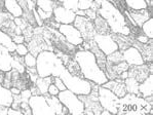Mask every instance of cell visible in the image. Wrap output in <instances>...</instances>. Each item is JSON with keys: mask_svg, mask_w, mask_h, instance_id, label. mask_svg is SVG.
Wrapping results in <instances>:
<instances>
[{"mask_svg": "<svg viewBox=\"0 0 153 115\" xmlns=\"http://www.w3.org/2000/svg\"><path fill=\"white\" fill-rule=\"evenodd\" d=\"M73 58L78 63L82 76L85 79L98 85H103L108 81L105 72L99 67L97 59L91 50L76 49Z\"/></svg>", "mask_w": 153, "mask_h": 115, "instance_id": "1", "label": "cell"}, {"mask_svg": "<svg viewBox=\"0 0 153 115\" xmlns=\"http://www.w3.org/2000/svg\"><path fill=\"white\" fill-rule=\"evenodd\" d=\"M97 13L105 19L108 23L112 33L121 34L124 36L131 35V29L126 24V16L117 7L107 0H102L100 8H98Z\"/></svg>", "mask_w": 153, "mask_h": 115, "instance_id": "2", "label": "cell"}, {"mask_svg": "<svg viewBox=\"0 0 153 115\" xmlns=\"http://www.w3.org/2000/svg\"><path fill=\"white\" fill-rule=\"evenodd\" d=\"M36 58V70L39 77L60 76L66 68L53 50H42Z\"/></svg>", "mask_w": 153, "mask_h": 115, "instance_id": "3", "label": "cell"}, {"mask_svg": "<svg viewBox=\"0 0 153 115\" xmlns=\"http://www.w3.org/2000/svg\"><path fill=\"white\" fill-rule=\"evenodd\" d=\"M59 77H61V79L64 81L66 88L74 93L75 95L85 96L91 93L93 82L85 79L84 77L72 75L66 68Z\"/></svg>", "mask_w": 153, "mask_h": 115, "instance_id": "4", "label": "cell"}, {"mask_svg": "<svg viewBox=\"0 0 153 115\" xmlns=\"http://www.w3.org/2000/svg\"><path fill=\"white\" fill-rule=\"evenodd\" d=\"M59 100L63 104V106L67 108L69 114L72 115H81L84 112V103L79 99L77 95L70 91L69 90H65L59 93Z\"/></svg>", "mask_w": 153, "mask_h": 115, "instance_id": "5", "label": "cell"}, {"mask_svg": "<svg viewBox=\"0 0 153 115\" xmlns=\"http://www.w3.org/2000/svg\"><path fill=\"white\" fill-rule=\"evenodd\" d=\"M98 99L103 109L110 111L111 114H117L119 98L114 93L103 85H100L98 88Z\"/></svg>", "mask_w": 153, "mask_h": 115, "instance_id": "6", "label": "cell"}, {"mask_svg": "<svg viewBox=\"0 0 153 115\" xmlns=\"http://www.w3.org/2000/svg\"><path fill=\"white\" fill-rule=\"evenodd\" d=\"M29 105L34 115H53L56 114L48 102L46 95H35L29 99Z\"/></svg>", "mask_w": 153, "mask_h": 115, "instance_id": "7", "label": "cell"}, {"mask_svg": "<svg viewBox=\"0 0 153 115\" xmlns=\"http://www.w3.org/2000/svg\"><path fill=\"white\" fill-rule=\"evenodd\" d=\"M73 25L81 33L82 38H83L84 41L93 40L94 36L97 33L95 29V25H94V21L89 20L86 16H76Z\"/></svg>", "mask_w": 153, "mask_h": 115, "instance_id": "8", "label": "cell"}, {"mask_svg": "<svg viewBox=\"0 0 153 115\" xmlns=\"http://www.w3.org/2000/svg\"><path fill=\"white\" fill-rule=\"evenodd\" d=\"M93 40L95 41V43L97 44L98 47L106 56L118 50V45H117L116 41L112 37L111 33L110 34H99V33H96Z\"/></svg>", "mask_w": 153, "mask_h": 115, "instance_id": "9", "label": "cell"}, {"mask_svg": "<svg viewBox=\"0 0 153 115\" xmlns=\"http://www.w3.org/2000/svg\"><path fill=\"white\" fill-rule=\"evenodd\" d=\"M58 30L64 36L66 41L76 47L81 45V43L83 42L81 33L73 24H61Z\"/></svg>", "mask_w": 153, "mask_h": 115, "instance_id": "10", "label": "cell"}, {"mask_svg": "<svg viewBox=\"0 0 153 115\" xmlns=\"http://www.w3.org/2000/svg\"><path fill=\"white\" fill-rule=\"evenodd\" d=\"M76 18L74 10L66 8L63 4L58 3L53 11V19L59 24H73Z\"/></svg>", "mask_w": 153, "mask_h": 115, "instance_id": "11", "label": "cell"}, {"mask_svg": "<svg viewBox=\"0 0 153 115\" xmlns=\"http://www.w3.org/2000/svg\"><path fill=\"white\" fill-rule=\"evenodd\" d=\"M128 72L129 77H134L140 83L147 78L148 75L152 74V62L144 63L140 66H129Z\"/></svg>", "mask_w": 153, "mask_h": 115, "instance_id": "12", "label": "cell"}, {"mask_svg": "<svg viewBox=\"0 0 153 115\" xmlns=\"http://www.w3.org/2000/svg\"><path fill=\"white\" fill-rule=\"evenodd\" d=\"M121 53L123 61H126L129 66H140L144 64L142 55L135 46H129L128 48L122 50Z\"/></svg>", "mask_w": 153, "mask_h": 115, "instance_id": "13", "label": "cell"}, {"mask_svg": "<svg viewBox=\"0 0 153 115\" xmlns=\"http://www.w3.org/2000/svg\"><path fill=\"white\" fill-rule=\"evenodd\" d=\"M103 86L108 88V90H110L112 93H114L118 98L124 97L128 93L126 84H124V80H122L120 78L109 79L106 83L103 84Z\"/></svg>", "mask_w": 153, "mask_h": 115, "instance_id": "14", "label": "cell"}, {"mask_svg": "<svg viewBox=\"0 0 153 115\" xmlns=\"http://www.w3.org/2000/svg\"><path fill=\"white\" fill-rule=\"evenodd\" d=\"M126 10H128L131 20L135 22L136 26L139 28H141V26L144 24L146 21L149 20L150 18H152V13L148 10V8L140 9V10H134V9L128 8Z\"/></svg>", "mask_w": 153, "mask_h": 115, "instance_id": "15", "label": "cell"}, {"mask_svg": "<svg viewBox=\"0 0 153 115\" xmlns=\"http://www.w3.org/2000/svg\"><path fill=\"white\" fill-rule=\"evenodd\" d=\"M153 40L152 39H150L149 42L146 44H143V43H140V42H138L137 40H135L134 39L133 41V46H135L136 48L138 49L139 51L141 53V55H142L143 57V60H144V63H150L152 62V42Z\"/></svg>", "mask_w": 153, "mask_h": 115, "instance_id": "16", "label": "cell"}, {"mask_svg": "<svg viewBox=\"0 0 153 115\" xmlns=\"http://www.w3.org/2000/svg\"><path fill=\"white\" fill-rule=\"evenodd\" d=\"M153 95V75L149 74L144 81L139 83L138 96L142 98H147Z\"/></svg>", "mask_w": 153, "mask_h": 115, "instance_id": "17", "label": "cell"}, {"mask_svg": "<svg viewBox=\"0 0 153 115\" xmlns=\"http://www.w3.org/2000/svg\"><path fill=\"white\" fill-rule=\"evenodd\" d=\"M4 8L13 18H21L24 13V10L16 0H4Z\"/></svg>", "mask_w": 153, "mask_h": 115, "instance_id": "18", "label": "cell"}, {"mask_svg": "<svg viewBox=\"0 0 153 115\" xmlns=\"http://www.w3.org/2000/svg\"><path fill=\"white\" fill-rule=\"evenodd\" d=\"M112 37L114 38V40L116 41L117 45H118L119 50H124V49L128 48L129 46L133 45V41H134V37L131 36H124L121 34H115V33H111Z\"/></svg>", "mask_w": 153, "mask_h": 115, "instance_id": "19", "label": "cell"}, {"mask_svg": "<svg viewBox=\"0 0 153 115\" xmlns=\"http://www.w3.org/2000/svg\"><path fill=\"white\" fill-rule=\"evenodd\" d=\"M13 102V95L9 88L0 83V105L3 107H10Z\"/></svg>", "mask_w": 153, "mask_h": 115, "instance_id": "20", "label": "cell"}, {"mask_svg": "<svg viewBox=\"0 0 153 115\" xmlns=\"http://www.w3.org/2000/svg\"><path fill=\"white\" fill-rule=\"evenodd\" d=\"M94 25H95L96 32L99 33V34H110V33H112L108 23L101 16L98 15L97 18L94 20Z\"/></svg>", "mask_w": 153, "mask_h": 115, "instance_id": "21", "label": "cell"}, {"mask_svg": "<svg viewBox=\"0 0 153 115\" xmlns=\"http://www.w3.org/2000/svg\"><path fill=\"white\" fill-rule=\"evenodd\" d=\"M53 76H46V77H38L35 85L37 86L40 95H48V86L51 83H53Z\"/></svg>", "mask_w": 153, "mask_h": 115, "instance_id": "22", "label": "cell"}, {"mask_svg": "<svg viewBox=\"0 0 153 115\" xmlns=\"http://www.w3.org/2000/svg\"><path fill=\"white\" fill-rule=\"evenodd\" d=\"M58 2L53 0H36V7L46 11V13H53L56 6Z\"/></svg>", "mask_w": 153, "mask_h": 115, "instance_id": "23", "label": "cell"}, {"mask_svg": "<svg viewBox=\"0 0 153 115\" xmlns=\"http://www.w3.org/2000/svg\"><path fill=\"white\" fill-rule=\"evenodd\" d=\"M124 84H126V91L128 93H134V95L139 93V82L134 77L128 76V78L124 79Z\"/></svg>", "mask_w": 153, "mask_h": 115, "instance_id": "24", "label": "cell"}, {"mask_svg": "<svg viewBox=\"0 0 153 115\" xmlns=\"http://www.w3.org/2000/svg\"><path fill=\"white\" fill-rule=\"evenodd\" d=\"M65 67H66V69H67L72 75H76V76L83 77V76H82V74H81V71H80V68H79L78 63L75 61V59L73 57L70 59L69 62L67 63V65H66Z\"/></svg>", "mask_w": 153, "mask_h": 115, "instance_id": "25", "label": "cell"}, {"mask_svg": "<svg viewBox=\"0 0 153 115\" xmlns=\"http://www.w3.org/2000/svg\"><path fill=\"white\" fill-rule=\"evenodd\" d=\"M128 8L134 9V10H140L148 7V4L145 0H126Z\"/></svg>", "mask_w": 153, "mask_h": 115, "instance_id": "26", "label": "cell"}, {"mask_svg": "<svg viewBox=\"0 0 153 115\" xmlns=\"http://www.w3.org/2000/svg\"><path fill=\"white\" fill-rule=\"evenodd\" d=\"M141 31L144 35L148 37L149 39L153 38V19L150 18L141 26Z\"/></svg>", "mask_w": 153, "mask_h": 115, "instance_id": "27", "label": "cell"}, {"mask_svg": "<svg viewBox=\"0 0 153 115\" xmlns=\"http://www.w3.org/2000/svg\"><path fill=\"white\" fill-rule=\"evenodd\" d=\"M120 61H123V58H122L121 50H119V49L107 56V63H109V64H116Z\"/></svg>", "mask_w": 153, "mask_h": 115, "instance_id": "28", "label": "cell"}, {"mask_svg": "<svg viewBox=\"0 0 153 115\" xmlns=\"http://www.w3.org/2000/svg\"><path fill=\"white\" fill-rule=\"evenodd\" d=\"M37 63V58L31 53H28L27 55L24 56V64L26 68H35Z\"/></svg>", "mask_w": 153, "mask_h": 115, "instance_id": "29", "label": "cell"}, {"mask_svg": "<svg viewBox=\"0 0 153 115\" xmlns=\"http://www.w3.org/2000/svg\"><path fill=\"white\" fill-rule=\"evenodd\" d=\"M78 1H79V0H63L62 4L65 6L66 8L76 11L77 9H78V8H77V5H78Z\"/></svg>", "mask_w": 153, "mask_h": 115, "instance_id": "30", "label": "cell"}, {"mask_svg": "<svg viewBox=\"0 0 153 115\" xmlns=\"http://www.w3.org/2000/svg\"><path fill=\"white\" fill-rule=\"evenodd\" d=\"M15 53L16 55L21 56V57H24V56L27 55L29 53V49H28V46L26 43H21V44H16V51Z\"/></svg>", "mask_w": 153, "mask_h": 115, "instance_id": "31", "label": "cell"}, {"mask_svg": "<svg viewBox=\"0 0 153 115\" xmlns=\"http://www.w3.org/2000/svg\"><path fill=\"white\" fill-rule=\"evenodd\" d=\"M93 2H94V0H79L77 8L81 9V10L89 9L91 7V5H93Z\"/></svg>", "mask_w": 153, "mask_h": 115, "instance_id": "32", "label": "cell"}, {"mask_svg": "<svg viewBox=\"0 0 153 115\" xmlns=\"http://www.w3.org/2000/svg\"><path fill=\"white\" fill-rule=\"evenodd\" d=\"M36 11L43 22H46V21L51 20V19L53 18V13H46V11L42 10V9L38 8V7H36Z\"/></svg>", "mask_w": 153, "mask_h": 115, "instance_id": "33", "label": "cell"}, {"mask_svg": "<svg viewBox=\"0 0 153 115\" xmlns=\"http://www.w3.org/2000/svg\"><path fill=\"white\" fill-rule=\"evenodd\" d=\"M53 82L55 83V85L58 88V90L60 91H65V90H67L66 88V85H65V83H64V81L61 79V77H59V76H56V77H53Z\"/></svg>", "mask_w": 153, "mask_h": 115, "instance_id": "34", "label": "cell"}, {"mask_svg": "<svg viewBox=\"0 0 153 115\" xmlns=\"http://www.w3.org/2000/svg\"><path fill=\"white\" fill-rule=\"evenodd\" d=\"M135 40H137L138 42H140V43L146 44V43H148V42H149L150 39L148 38V37L146 36V35H144L142 32H141V33H139L137 36L135 37Z\"/></svg>", "mask_w": 153, "mask_h": 115, "instance_id": "35", "label": "cell"}, {"mask_svg": "<svg viewBox=\"0 0 153 115\" xmlns=\"http://www.w3.org/2000/svg\"><path fill=\"white\" fill-rule=\"evenodd\" d=\"M59 93H60V91L58 90V88L55 85V83H51L48 86V95L49 96H58Z\"/></svg>", "mask_w": 153, "mask_h": 115, "instance_id": "36", "label": "cell"}, {"mask_svg": "<svg viewBox=\"0 0 153 115\" xmlns=\"http://www.w3.org/2000/svg\"><path fill=\"white\" fill-rule=\"evenodd\" d=\"M13 41L15 42L16 44H21V43H25V37L23 34H16L11 37Z\"/></svg>", "mask_w": 153, "mask_h": 115, "instance_id": "37", "label": "cell"}, {"mask_svg": "<svg viewBox=\"0 0 153 115\" xmlns=\"http://www.w3.org/2000/svg\"><path fill=\"white\" fill-rule=\"evenodd\" d=\"M97 16H98L97 11L94 10V9L89 8V9H86V10H85V16H86V18H88L89 20L94 21L96 18H97Z\"/></svg>", "mask_w": 153, "mask_h": 115, "instance_id": "38", "label": "cell"}, {"mask_svg": "<svg viewBox=\"0 0 153 115\" xmlns=\"http://www.w3.org/2000/svg\"><path fill=\"white\" fill-rule=\"evenodd\" d=\"M26 4H27L28 10L33 11L36 9V0H26Z\"/></svg>", "mask_w": 153, "mask_h": 115, "instance_id": "39", "label": "cell"}, {"mask_svg": "<svg viewBox=\"0 0 153 115\" xmlns=\"http://www.w3.org/2000/svg\"><path fill=\"white\" fill-rule=\"evenodd\" d=\"M9 90H10L11 93H13V96H15V95H20L21 91H22V90H20L19 88H16V86H11V88H9Z\"/></svg>", "mask_w": 153, "mask_h": 115, "instance_id": "40", "label": "cell"}, {"mask_svg": "<svg viewBox=\"0 0 153 115\" xmlns=\"http://www.w3.org/2000/svg\"><path fill=\"white\" fill-rule=\"evenodd\" d=\"M145 1L148 4V6H152V0H145Z\"/></svg>", "mask_w": 153, "mask_h": 115, "instance_id": "41", "label": "cell"}, {"mask_svg": "<svg viewBox=\"0 0 153 115\" xmlns=\"http://www.w3.org/2000/svg\"><path fill=\"white\" fill-rule=\"evenodd\" d=\"M56 2H58V3H61L62 4V2H63V0H56Z\"/></svg>", "mask_w": 153, "mask_h": 115, "instance_id": "42", "label": "cell"}, {"mask_svg": "<svg viewBox=\"0 0 153 115\" xmlns=\"http://www.w3.org/2000/svg\"><path fill=\"white\" fill-rule=\"evenodd\" d=\"M53 1H56V0H53Z\"/></svg>", "mask_w": 153, "mask_h": 115, "instance_id": "43", "label": "cell"}]
</instances>
